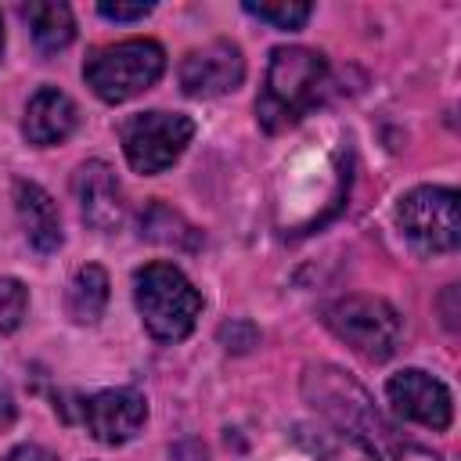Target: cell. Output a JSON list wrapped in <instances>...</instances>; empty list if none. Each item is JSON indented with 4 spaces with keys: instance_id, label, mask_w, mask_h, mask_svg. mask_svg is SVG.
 Returning a JSON list of instances; mask_svg holds the SVG:
<instances>
[{
    "instance_id": "1",
    "label": "cell",
    "mask_w": 461,
    "mask_h": 461,
    "mask_svg": "<svg viewBox=\"0 0 461 461\" xmlns=\"http://www.w3.org/2000/svg\"><path fill=\"white\" fill-rule=\"evenodd\" d=\"M303 389H306V396L313 400L317 411H324L360 447L378 454V461H439L432 450L400 439L396 429L375 411L367 393L353 378H346L339 367H328V364L324 367H310L306 378H303Z\"/></svg>"
},
{
    "instance_id": "2",
    "label": "cell",
    "mask_w": 461,
    "mask_h": 461,
    "mask_svg": "<svg viewBox=\"0 0 461 461\" xmlns=\"http://www.w3.org/2000/svg\"><path fill=\"white\" fill-rule=\"evenodd\" d=\"M328 86V61L310 47H274L263 90L256 97L259 126L277 133L295 126L324 94Z\"/></svg>"
},
{
    "instance_id": "3",
    "label": "cell",
    "mask_w": 461,
    "mask_h": 461,
    "mask_svg": "<svg viewBox=\"0 0 461 461\" xmlns=\"http://www.w3.org/2000/svg\"><path fill=\"white\" fill-rule=\"evenodd\" d=\"M133 303L140 310L144 328L158 342L187 339L194 321H198V313H202L198 288L173 263H148V267H140L133 274Z\"/></svg>"
},
{
    "instance_id": "4",
    "label": "cell",
    "mask_w": 461,
    "mask_h": 461,
    "mask_svg": "<svg viewBox=\"0 0 461 461\" xmlns=\"http://www.w3.org/2000/svg\"><path fill=\"white\" fill-rule=\"evenodd\" d=\"M162 68H166V50L155 40H119L90 50L83 65V79L101 101L122 104L151 90Z\"/></svg>"
},
{
    "instance_id": "5",
    "label": "cell",
    "mask_w": 461,
    "mask_h": 461,
    "mask_svg": "<svg viewBox=\"0 0 461 461\" xmlns=\"http://www.w3.org/2000/svg\"><path fill=\"white\" fill-rule=\"evenodd\" d=\"M324 324L364 360H389L400 346V313L378 295H346L324 310Z\"/></svg>"
},
{
    "instance_id": "6",
    "label": "cell",
    "mask_w": 461,
    "mask_h": 461,
    "mask_svg": "<svg viewBox=\"0 0 461 461\" xmlns=\"http://www.w3.org/2000/svg\"><path fill=\"white\" fill-rule=\"evenodd\" d=\"M119 137L137 173H162L191 144L194 122L184 112H137L119 126Z\"/></svg>"
},
{
    "instance_id": "7",
    "label": "cell",
    "mask_w": 461,
    "mask_h": 461,
    "mask_svg": "<svg viewBox=\"0 0 461 461\" xmlns=\"http://www.w3.org/2000/svg\"><path fill=\"white\" fill-rule=\"evenodd\" d=\"M396 223L418 252H450L461 238L457 191L450 187H414L396 205Z\"/></svg>"
},
{
    "instance_id": "8",
    "label": "cell",
    "mask_w": 461,
    "mask_h": 461,
    "mask_svg": "<svg viewBox=\"0 0 461 461\" xmlns=\"http://www.w3.org/2000/svg\"><path fill=\"white\" fill-rule=\"evenodd\" d=\"M385 396L393 403V411L407 421H418L425 429H450V418H454V400H450V389L432 378L429 371H418V367H407L400 375H393L385 382Z\"/></svg>"
},
{
    "instance_id": "9",
    "label": "cell",
    "mask_w": 461,
    "mask_h": 461,
    "mask_svg": "<svg viewBox=\"0 0 461 461\" xmlns=\"http://www.w3.org/2000/svg\"><path fill=\"white\" fill-rule=\"evenodd\" d=\"M241 79H245V58L230 40H212L205 47H194L180 61V86L191 97L230 94L241 86Z\"/></svg>"
},
{
    "instance_id": "10",
    "label": "cell",
    "mask_w": 461,
    "mask_h": 461,
    "mask_svg": "<svg viewBox=\"0 0 461 461\" xmlns=\"http://www.w3.org/2000/svg\"><path fill=\"white\" fill-rule=\"evenodd\" d=\"M148 403L137 389H104L83 403V425L97 443L119 447L140 432Z\"/></svg>"
},
{
    "instance_id": "11",
    "label": "cell",
    "mask_w": 461,
    "mask_h": 461,
    "mask_svg": "<svg viewBox=\"0 0 461 461\" xmlns=\"http://www.w3.org/2000/svg\"><path fill=\"white\" fill-rule=\"evenodd\" d=\"M76 198L83 209V220L94 230H115L126 216V202H122V187L112 173L108 162H83L76 169Z\"/></svg>"
},
{
    "instance_id": "12",
    "label": "cell",
    "mask_w": 461,
    "mask_h": 461,
    "mask_svg": "<svg viewBox=\"0 0 461 461\" xmlns=\"http://www.w3.org/2000/svg\"><path fill=\"white\" fill-rule=\"evenodd\" d=\"M76 122H79V112H76L72 97L58 86H40L25 104L22 133L29 144L50 148V144H61L76 130Z\"/></svg>"
},
{
    "instance_id": "13",
    "label": "cell",
    "mask_w": 461,
    "mask_h": 461,
    "mask_svg": "<svg viewBox=\"0 0 461 461\" xmlns=\"http://www.w3.org/2000/svg\"><path fill=\"white\" fill-rule=\"evenodd\" d=\"M14 209H18V220L29 234V241L40 249V252H54L61 245V216H58V205L54 198L32 184V180H14Z\"/></svg>"
},
{
    "instance_id": "14",
    "label": "cell",
    "mask_w": 461,
    "mask_h": 461,
    "mask_svg": "<svg viewBox=\"0 0 461 461\" xmlns=\"http://www.w3.org/2000/svg\"><path fill=\"white\" fill-rule=\"evenodd\" d=\"M22 18L29 22L36 47L47 50V54L68 47L72 36H76L72 11H68L65 4H54V0H32V4H22Z\"/></svg>"
},
{
    "instance_id": "15",
    "label": "cell",
    "mask_w": 461,
    "mask_h": 461,
    "mask_svg": "<svg viewBox=\"0 0 461 461\" xmlns=\"http://www.w3.org/2000/svg\"><path fill=\"white\" fill-rule=\"evenodd\" d=\"M65 303H68L72 321L94 324V321L104 313V303H108V274H104L97 263L79 267V270L72 274V281H68Z\"/></svg>"
},
{
    "instance_id": "16",
    "label": "cell",
    "mask_w": 461,
    "mask_h": 461,
    "mask_svg": "<svg viewBox=\"0 0 461 461\" xmlns=\"http://www.w3.org/2000/svg\"><path fill=\"white\" fill-rule=\"evenodd\" d=\"M245 11L277 29H303V22L310 18V4H295V0H281V4H252L249 0Z\"/></svg>"
},
{
    "instance_id": "17",
    "label": "cell",
    "mask_w": 461,
    "mask_h": 461,
    "mask_svg": "<svg viewBox=\"0 0 461 461\" xmlns=\"http://www.w3.org/2000/svg\"><path fill=\"white\" fill-rule=\"evenodd\" d=\"M29 292L18 277H0V331H14L25 317Z\"/></svg>"
},
{
    "instance_id": "18",
    "label": "cell",
    "mask_w": 461,
    "mask_h": 461,
    "mask_svg": "<svg viewBox=\"0 0 461 461\" xmlns=\"http://www.w3.org/2000/svg\"><path fill=\"white\" fill-rule=\"evenodd\" d=\"M97 11L112 22H137V18L151 14V4H108V0H101Z\"/></svg>"
},
{
    "instance_id": "19",
    "label": "cell",
    "mask_w": 461,
    "mask_h": 461,
    "mask_svg": "<svg viewBox=\"0 0 461 461\" xmlns=\"http://www.w3.org/2000/svg\"><path fill=\"white\" fill-rule=\"evenodd\" d=\"M4 461H58L47 447H36V443H22V447H14Z\"/></svg>"
},
{
    "instance_id": "20",
    "label": "cell",
    "mask_w": 461,
    "mask_h": 461,
    "mask_svg": "<svg viewBox=\"0 0 461 461\" xmlns=\"http://www.w3.org/2000/svg\"><path fill=\"white\" fill-rule=\"evenodd\" d=\"M14 421V403H11V396L0 389V429H7Z\"/></svg>"
},
{
    "instance_id": "21",
    "label": "cell",
    "mask_w": 461,
    "mask_h": 461,
    "mask_svg": "<svg viewBox=\"0 0 461 461\" xmlns=\"http://www.w3.org/2000/svg\"><path fill=\"white\" fill-rule=\"evenodd\" d=\"M0 50H4V25H0Z\"/></svg>"
}]
</instances>
